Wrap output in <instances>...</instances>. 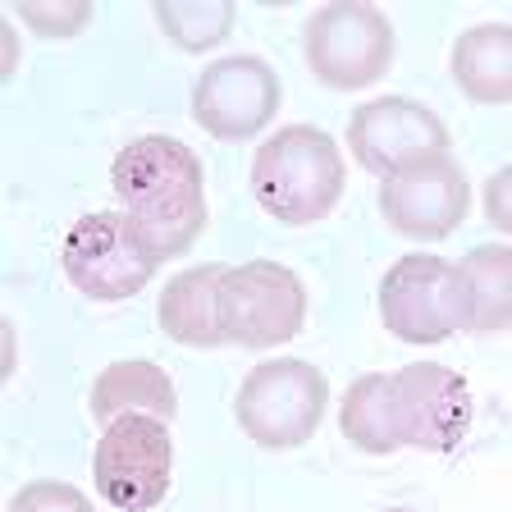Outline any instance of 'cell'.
Returning a JSON list of instances; mask_svg holds the SVG:
<instances>
[{"instance_id":"cell-1","label":"cell","mask_w":512,"mask_h":512,"mask_svg":"<svg viewBox=\"0 0 512 512\" xmlns=\"http://www.w3.org/2000/svg\"><path fill=\"white\" fill-rule=\"evenodd\" d=\"M119 215L133 224L156 261L183 256L206 229V174L188 142L147 133L133 138L110 165Z\"/></svg>"},{"instance_id":"cell-2","label":"cell","mask_w":512,"mask_h":512,"mask_svg":"<svg viewBox=\"0 0 512 512\" xmlns=\"http://www.w3.org/2000/svg\"><path fill=\"white\" fill-rule=\"evenodd\" d=\"M343 151L316 124H288L252 156V197L279 224H320L343 197Z\"/></svg>"},{"instance_id":"cell-3","label":"cell","mask_w":512,"mask_h":512,"mask_svg":"<svg viewBox=\"0 0 512 512\" xmlns=\"http://www.w3.org/2000/svg\"><path fill=\"white\" fill-rule=\"evenodd\" d=\"M380 320L403 343H444L471 330V288L458 261L412 252L384 270L380 279Z\"/></svg>"},{"instance_id":"cell-4","label":"cell","mask_w":512,"mask_h":512,"mask_svg":"<svg viewBox=\"0 0 512 512\" xmlns=\"http://www.w3.org/2000/svg\"><path fill=\"white\" fill-rule=\"evenodd\" d=\"M325 407H330V380L298 357L261 362L256 371L243 375L234 398V416L243 435L270 453L307 444L325 421Z\"/></svg>"},{"instance_id":"cell-5","label":"cell","mask_w":512,"mask_h":512,"mask_svg":"<svg viewBox=\"0 0 512 512\" xmlns=\"http://www.w3.org/2000/svg\"><path fill=\"white\" fill-rule=\"evenodd\" d=\"M302 51L316 83L334 92H362L394 64V23L362 0H334L307 19Z\"/></svg>"},{"instance_id":"cell-6","label":"cell","mask_w":512,"mask_h":512,"mask_svg":"<svg viewBox=\"0 0 512 512\" xmlns=\"http://www.w3.org/2000/svg\"><path fill=\"white\" fill-rule=\"evenodd\" d=\"M307 320V288L279 261H243L220 279V330L238 348H279Z\"/></svg>"},{"instance_id":"cell-7","label":"cell","mask_w":512,"mask_h":512,"mask_svg":"<svg viewBox=\"0 0 512 512\" xmlns=\"http://www.w3.org/2000/svg\"><path fill=\"white\" fill-rule=\"evenodd\" d=\"M64 279L92 302H124L138 298L160 270V261L142 247L133 224L119 211H92L69 224L60 247Z\"/></svg>"},{"instance_id":"cell-8","label":"cell","mask_w":512,"mask_h":512,"mask_svg":"<svg viewBox=\"0 0 512 512\" xmlns=\"http://www.w3.org/2000/svg\"><path fill=\"white\" fill-rule=\"evenodd\" d=\"M389 435L394 448L453 453L471 430V384L453 366L412 362L389 375Z\"/></svg>"},{"instance_id":"cell-9","label":"cell","mask_w":512,"mask_h":512,"mask_svg":"<svg viewBox=\"0 0 512 512\" xmlns=\"http://www.w3.org/2000/svg\"><path fill=\"white\" fill-rule=\"evenodd\" d=\"M174 444L160 416H119L101 430L92 453L96 494L119 512H151L170 494Z\"/></svg>"},{"instance_id":"cell-10","label":"cell","mask_w":512,"mask_h":512,"mask_svg":"<svg viewBox=\"0 0 512 512\" xmlns=\"http://www.w3.org/2000/svg\"><path fill=\"white\" fill-rule=\"evenodd\" d=\"M448 147L453 138L444 119L407 96H375L348 115V151L366 174L380 179H398L430 160H444Z\"/></svg>"},{"instance_id":"cell-11","label":"cell","mask_w":512,"mask_h":512,"mask_svg":"<svg viewBox=\"0 0 512 512\" xmlns=\"http://www.w3.org/2000/svg\"><path fill=\"white\" fill-rule=\"evenodd\" d=\"M279 96V74L261 55H224L192 87V119L220 142H247L279 115Z\"/></svg>"},{"instance_id":"cell-12","label":"cell","mask_w":512,"mask_h":512,"mask_svg":"<svg viewBox=\"0 0 512 512\" xmlns=\"http://www.w3.org/2000/svg\"><path fill=\"white\" fill-rule=\"evenodd\" d=\"M471 211V183L453 156L430 160L421 170H407L398 179H384L380 188V215L384 224L416 243H439L458 234Z\"/></svg>"},{"instance_id":"cell-13","label":"cell","mask_w":512,"mask_h":512,"mask_svg":"<svg viewBox=\"0 0 512 512\" xmlns=\"http://www.w3.org/2000/svg\"><path fill=\"white\" fill-rule=\"evenodd\" d=\"M87 407H92V421L101 430H106L110 421H119V416H133V412L170 421V416L179 412V389H174V380L160 371L156 362L128 357V362H110L106 371L96 375Z\"/></svg>"},{"instance_id":"cell-14","label":"cell","mask_w":512,"mask_h":512,"mask_svg":"<svg viewBox=\"0 0 512 512\" xmlns=\"http://www.w3.org/2000/svg\"><path fill=\"white\" fill-rule=\"evenodd\" d=\"M220 279L224 266H192L179 270L170 284L160 288L156 320L165 339L183 343V348H220Z\"/></svg>"},{"instance_id":"cell-15","label":"cell","mask_w":512,"mask_h":512,"mask_svg":"<svg viewBox=\"0 0 512 512\" xmlns=\"http://www.w3.org/2000/svg\"><path fill=\"white\" fill-rule=\"evenodd\" d=\"M448 74L476 106H512V23H476L448 51Z\"/></svg>"},{"instance_id":"cell-16","label":"cell","mask_w":512,"mask_h":512,"mask_svg":"<svg viewBox=\"0 0 512 512\" xmlns=\"http://www.w3.org/2000/svg\"><path fill=\"white\" fill-rule=\"evenodd\" d=\"M471 288V330L467 334H503L512 330V247L480 243L458 261Z\"/></svg>"},{"instance_id":"cell-17","label":"cell","mask_w":512,"mask_h":512,"mask_svg":"<svg viewBox=\"0 0 512 512\" xmlns=\"http://www.w3.org/2000/svg\"><path fill=\"white\" fill-rule=\"evenodd\" d=\"M389 375H362V380L348 384V394L339 403V430L352 448L375 453V458H389L398 453L394 435H389Z\"/></svg>"},{"instance_id":"cell-18","label":"cell","mask_w":512,"mask_h":512,"mask_svg":"<svg viewBox=\"0 0 512 512\" xmlns=\"http://www.w3.org/2000/svg\"><path fill=\"white\" fill-rule=\"evenodd\" d=\"M151 14H156L160 32L170 37L179 51H211V46H220L229 32H234V5L229 0H192V5H183V0H160V5H151Z\"/></svg>"},{"instance_id":"cell-19","label":"cell","mask_w":512,"mask_h":512,"mask_svg":"<svg viewBox=\"0 0 512 512\" xmlns=\"http://www.w3.org/2000/svg\"><path fill=\"white\" fill-rule=\"evenodd\" d=\"M14 10H19V19L28 23L32 32H42V37H55V42L74 37V32L87 28V19H92V5H87V0H55V5L19 0Z\"/></svg>"},{"instance_id":"cell-20","label":"cell","mask_w":512,"mask_h":512,"mask_svg":"<svg viewBox=\"0 0 512 512\" xmlns=\"http://www.w3.org/2000/svg\"><path fill=\"white\" fill-rule=\"evenodd\" d=\"M10 512H96L92 499L64 480H28L10 499Z\"/></svg>"},{"instance_id":"cell-21","label":"cell","mask_w":512,"mask_h":512,"mask_svg":"<svg viewBox=\"0 0 512 512\" xmlns=\"http://www.w3.org/2000/svg\"><path fill=\"white\" fill-rule=\"evenodd\" d=\"M480 206H485V220L499 229V234L512 238V165L494 170L480 188Z\"/></svg>"},{"instance_id":"cell-22","label":"cell","mask_w":512,"mask_h":512,"mask_svg":"<svg viewBox=\"0 0 512 512\" xmlns=\"http://www.w3.org/2000/svg\"><path fill=\"white\" fill-rule=\"evenodd\" d=\"M0 42H5V74H10V69H14V28H5V23H0Z\"/></svg>"},{"instance_id":"cell-23","label":"cell","mask_w":512,"mask_h":512,"mask_svg":"<svg viewBox=\"0 0 512 512\" xmlns=\"http://www.w3.org/2000/svg\"><path fill=\"white\" fill-rule=\"evenodd\" d=\"M384 512H412V508H384Z\"/></svg>"}]
</instances>
